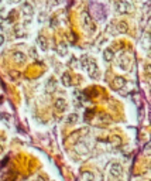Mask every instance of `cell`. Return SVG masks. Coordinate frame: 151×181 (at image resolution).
I'll return each mask as SVG.
<instances>
[{
  "label": "cell",
  "mask_w": 151,
  "mask_h": 181,
  "mask_svg": "<svg viewBox=\"0 0 151 181\" xmlns=\"http://www.w3.org/2000/svg\"><path fill=\"white\" fill-rule=\"evenodd\" d=\"M58 54L61 57H65L66 54H68V47H66V44L64 43V41L58 44Z\"/></svg>",
  "instance_id": "cell-13"
},
{
  "label": "cell",
  "mask_w": 151,
  "mask_h": 181,
  "mask_svg": "<svg viewBox=\"0 0 151 181\" xmlns=\"http://www.w3.org/2000/svg\"><path fill=\"white\" fill-rule=\"evenodd\" d=\"M2 153H3V147H2V146H0V154H2Z\"/></svg>",
  "instance_id": "cell-25"
},
{
  "label": "cell",
  "mask_w": 151,
  "mask_h": 181,
  "mask_svg": "<svg viewBox=\"0 0 151 181\" xmlns=\"http://www.w3.org/2000/svg\"><path fill=\"white\" fill-rule=\"evenodd\" d=\"M62 84H64V86H71V75L69 74H62Z\"/></svg>",
  "instance_id": "cell-17"
},
{
  "label": "cell",
  "mask_w": 151,
  "mask_h": 181,
  "mask_svg": "<svg viewBox=\"0 0 151 181\" xmlns=\"http://www.w3.org/2000/svg\"><path fill=\"white\" fill-rule=\"evenodd\" d=\"M54 107H55V111L59 112V113H62V112L66 111V100L64 99V98H59V99L55 100V105H54Z\"/></svg>",
  "instance_id": "cell-6"
},
{
  "label": "cell",
  "mask_w": 151,
  "mask_h": 181,
  "mask_svg": "<svg viewBox=\"0 0 151 181\" xmlns=\"http://www.w3.org/2000/svg\"><path fill=\"white\" fill-rule=\"evenodd\" d=\"M75 152H76L78 154L86 156V154L89 153V149H88V146H86L83 141H78V143L75 144Z\"/></svg>",
  "instance_id": "cell-5"
},
{
  "label": "cell",
  "mask_w": 151,
  "mask_h": 181,
  "mask_svg": "<svg viewBox=\"0 0 151 181\" xmlns=\"http://www.w3.org/2000/svg\"><path fill=\"white\" fill-rule=\"evenodd\" d=\"M82 181H95V175L90 171H83L82 173Z\"/></svg>",
  "instance_id": "cell-15"
},
{
  "label": "cell",
  "mask_w": 151,
  "mask_h": 181,
  "mask_svg": "<svg viewBox=\"0 0 151 181\" xmlns=\"http://www.w3.org/2000/svg\"><path fill=\"white\" fill-rule=\"evenodd\" d=\"M21 13L24 16H26V17H31V16H33V13H34V10H33V6H31V4L30 3H23L21 4Z\"/></svg>",
  "instance_id": "cell-7"
},
{
  "label": "cell",
  "mask_w": 151,
  "mask_h": 181,
  "mask_svg": "<svg viewBox=\"0 0 151 181\" xmlns=\"http://www.w3.org/2000/svg\"><path fill=\"white\" fill-rule=\"evenodd\" d=\"M37 44H38V47L41 48V51H47L48 50V40L44 37V36H38Z\"/></svg>",
  "instance_id": "cell-8"
},
{
  "label": "cell",
  "mask_w": 151,
  "mask_h": 181,
  "mask_svg": "<svg viewBox=\"0 0 151 181\" xmlns=\"http://www.w3.org/2000/svg\"><path fill=\"white\" fill-rule=\"evenodd\" d=\"M45 89H47L48 93H52L54 91H55V89H57V79H55V78H50V79H48Z\"/></svg>",
  "instance_id": "cell-9"
},
{
  "label": "cell",
  "mask_w": 151,
  "mask_h": 181,
  "mask_svg": "<svg viewBox=\"0 0 151 181\" xmlns=\"http://www.w3.org/2000/svg\"><path fill=\"white\" fill-rule=\"evenodd\" d=\"M81 134H82V132H81V130H76V132H74V133H72L69 137H68V141H71V143H75V141H79L78 139L81 137Z\"/></svg>",
  "instance_id": "cell-14"
},
{
  "label": "cell",
  "mask_w": 151,
  "mask_h": 181,
  "mask_svg": "<svg viewBox=\"0 0 151 181\" xmlns=\"http://www.w3.org/2000/svg\"><path fill=\"white\" fill-rule=\"evenodd\" d=\"M114 58V52L113 50H110V48H106L103 51V59L106 61V62H110V61H113Z\"/></svg>",
  "instance_id": "cell-11"
},
{
  "label": "cell",
  "mask_w": 151,
  "mask_h": 181,
  "mask_svg": "<svg viewBox=\"0 0 151 181\" xmlns=\"http://www.w3.org/2000/svg\"><path fill=\"white\" fill-rule=\"evenodd\" d=\"M30 54H31L33 57H35V50H34V48H31V50H30Z\"/></svg>",
  "instance_id": "cell-22"
},
{
  "label": "cell",
  "mask_w": 151,
  "mask_h": 181,
  "mask_svg": "<svg viewBox=\"0 0 151 181\" xmlns=\"http://www.w3.org/2000/svg\"><path fill=\"white\" fill-rule=\"evenodd\" d=\"M13 59L19 64L26 62V54H23V52H20V51H16L14 54H13Z\"/></svg>",
  "instance_id": "cell-12"
},
{
  "label": "cell",
  "mask_w": 151,
  "mask_h": 181,
  "mask_svg": "<svg viewBox=\"0 0 151 181\" xmlns=\"http://www.w3.org/2000/svg\"><path fill=\"white\" fill-rule=\"evenodd\" d=\"M82 26L85 27L89 33H95L96 27H95V24H93V20L88 11H83V13H82Z\"/></svg>",
  "instance_id": "cell-3"
},
{
  "label": "cell",
  "mask_w": 151,
  "mask_h": 181,
  "mask_svg": "<svg viewBox=\"0 0 151 181\" xmlns=\"http://www.w3.org/2000/svg\"><path fill=\"white\" fill-rule=\"evenodd\" d=\"M113 143H114V144H117V146H119V144L122 143V141H120V137H114V139H113Z\"/></svg>",
  "instance_id": "cell-20"
},
{
  "label": "cell",
  "mask_w": 151,
  "mask_h": 181,
  "mask_svg": "<svg viewBox=\"0 0 151 181\" xmlns=\"http://www.w3.org/2000/svg\"><path fill=\"white\" fill-rule=\"evenodd\" d=\"M124 85H126V79L123 77H116L114 78V81H113L114 89H122Z\"/></svg>",
  "instance_id": "cell-10"
},
{
  "label": "cell",
  "mask_w": 151,
  "mask_h": 181,
  "mask_svg": "<svg viewBox=\"0 0 151 181\" xmlns=\"http://www.w3.org/2000/svg\"><path fill=\"white\" fill-rule=\"evenodd\" d=\"M3 43H4V36L0 34V45H3Z\"/></svg>",
  "instance_id": "cell-21"
},
{
  "label": "cell",
  "mask_w": 151,
  "mask_h": 181,
  "mask_svg": "<svg viewBox=\"0 0 151 181\" xmlns=\"http://www.w3.org/2000/svg\"><path fill=\"white\" fill-rule=\"evenodd\" d=\"M114 9L119 14H126V13H130L131 11V4L126 0H116L114 3Z\"/></svg>",
  "instance_id": "cell-2"
},
{
  "label": "cell",
  "mask_w": 151,
  "mask_h": 181,
  "mask_svg": "<svg viewBox=\"0 0 151 181\" xmlns=\"http://www.w3.org/2000/svg\"><path fill=\"white\" fill-rule=\"evenodd\" d=\"M110 175L114 178L116 181H119L123 175V167L120 163H113L110 166Z\"/></svg>",
  "instance_id": "cell-4"
},
{
  "label": "cell",
  "mask_w": 151,
  "mask_h": 181,
  "mask_svg": "<svg viewBox=\"0 0 151 181\" xmlns=\"http://www.w3.org/2000/svg\"><path fill=\"white\" fill-rule=\"evenodd\" d=\"M76 122H78V115L76 113L68 115V118H66V123H68V125H75Z\"/></svg>",
  "instance_id": "cell-16"
},
{
  "label": "cell",
  "mask_w": 151,
  "mask_h": 181,
  "mask_svg": "<svg viewBox=\"0 0 151 181\" xmlns=\"http://www.w3.org/2000/svg\"><path fill=\"white\" fill-rule=\"evenodd\" d=\"M51 26H52V27H55V26H57V20H55V19L51 21Z\"/></svg>",
  "instance_id": "cell-23"
},
{
  "label": "cell",
  "mask_w": 151,
  "mask_h": 181,
  "mask_svg": "<svg viewBox=\"0 0 151 181\" xmlns=\"http://www.w3.org/2000/svg\"><path fill=\"white\" fill-rule=\"evenodd\" d=\"M2 2H3V0H0V4H2Z\"/></svg>",
  "instance_id": "cell-26"
},
{
  "label": "cell",
  "mask_w": 151,
  "mask_h": 181,
  "mask_svg": "<svg viewBox=\"0 0 151 181\" xmlns=\"http://www.w3.org/2000/svg\"><path fill=\"white\" fill-rule=\"evenodd\" d=\"M19 2H21V0H10V3H19Z\"/></svg>",
  "instance_id": "cell-24"
},
{
  "label": "cell",
  "mask_w": 151,
  "mask_h": 181,
  "mask_svg": "<svg viewBox=\"0 0 151 181\" xmlns=\"http://www.w3.org/2000/svg\"><path fill=\"white\" fill-rule=\"evenodd\" d=\"M6 24H7V20H6V19H3V17H0V27L3 28V27L6 26Z\"/></svg>",
  "instance_id": "cell-19"
},
{
  "label": "cell",
  "mask_w": 151,
  "mask_h": 181,
  "mask_svg": "<svg viewBox=\"0 0 151 181\" xmlns=\"http://www.w3.org/2000/svg\"><path fill=\"white\" fill-rule=\"evenodd\" d=\"M117 28H119V31H120V33H126V31H127V24H126L124 21H120L117 24Z\"/></svg>",
  "instance_id": "cell-18"
},
{
  "label": "cell",
  "mask_w": 151,
  "mask_h": 181,
  "mask_svg": "<svg viewBox=\"0 0 151 181\" xmlns=\"http://www.w3.org/2000/svg\"><path fill=\"white\" fill-rule=\"evenodd\" d=\"M81 65L83 70H86L89 72V75L92 78H95V79H98L99 78V68H98V65H96V62L93 61V59H90L89 57H83L81 61Z\"/></svg>",
  "instance_id": "cell-1"
}]
</instances>
